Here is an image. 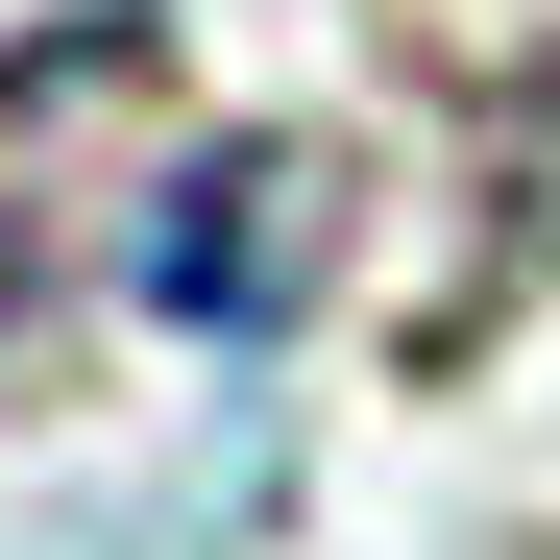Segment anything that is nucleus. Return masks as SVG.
<instances>
[{
	"mask_svg": "<svg viewBox=\"0 0 560 560\" xmlns=\"http://www.w3.org/2000/svg\"><path fill=\"white\" fill-rule=\"evenodd\" d=\"M147 98H171V49L122 25V0H73V25L0 49V317L49 293V147H73V122H147Z\"/></svg>",
	"mask_w": 560,
	"mask_h": 560,
	"instance_id": "f03ea898",
	"label": "nucleus"
},
{
	"mask_svg": "<svg viewBox=\"0 0 560 560\" xmlns=\"http://www.w3.org/2000/svg\"><path fill=\"white\" fill-rule=\"evenodd\" d=\"M317 244H341V171H317V147H268V122L196 147V171H147V220H122V268H147L196 341H268V317L317 293Z\"/></svg>",
	"mask_w": 560,
	"mask_h": 560,
	"instance_id": "f257e3e1",
	"label": "nucleus"
}]
</instances>
